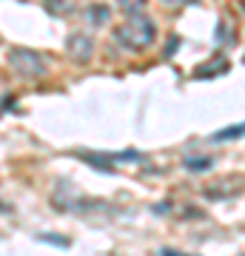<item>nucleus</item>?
Returning <instances> with one entry per match:
<instances>
[{"instance_id":"nucleus-1","label":"nucleus","mask_w":245,"mask_h":256,"mask_svg":"<svg viewBox=\"0 0 245 256\" xmlns=\"http://www.w3.org/2000/svg\"><path fill=\"white\" fill-rule=\"evenodd\" d=\"M114 37L128 52H145L157 40V23L145 14H128L126 23L114 28Z\"/></svg>"},{"instance_id":"nucleus-2","label":"nucleus","mask_w":245,"mask_h":256,"mask_svg":"<svg viewBox=\"0 0 245 256\" xmlns=\"http://www.w3.org/2000/svg\"><path fill=\"white\" fill-rule=\"evenodd\" d=\"M9 66L12 72L20 74V77H26V80H35V77H43L46 72H49V63H46L43 54H37V52H32V48H12L9 52Z\"/></svg>"},{"instance_id":"nucleus-3","label":"nucleus","mask_w":245,"mask_h":256,"mask_svg":"<svg viewBox=\"0 0 245 256\" xmlns=\"http://www.w3.org/2000/svg\"><path fill=\"white\" fill-rule=\"evenodd\" d=\"M66 54L72 57L74 63H89L91 54H94V43H91V37L83 34V32L72 34L69 40H66Z\"/></svg>"},{"instance_id":"nucleus-4","label":"nucleus","mask_w":245,"mask_h":256,"mask_svg":"<svg viewBox=\"0 0 245 256\" xmlns=\"http://www.w3.org/2000/svg\"><path fill=\"white\" fill-rule=\"evenodd\" d=\"M234 137H245V122L228 126V128H222V131H217V134L211 137V142H228V140H234Z\"/></svg>"},{"instance_id":"nucleus-5","label":"nucleus","mask_w":245,"mask_h":256,"mask_svg":"<svg viewBox=\"0 0 245 256\" xmlns=\"http://www.w3.org/2000/svg\"><path fill=\"white\" fill-rule=\"evenodd\" d=\"M89 20H91V26H103V23L109 20V9H106V6H91Z\"/></svg>"},{"instance_id":"nucleus-6","label":"nucleus","mask_w":245,"mask_h":256,"mask_svg":"<svg viewBox=\"0 0 245 256\" xmlns=\"http://www.w3.org/2000/svg\"><path fill=\"white\" fill-rule=\"evenodd\" d=\"M117 3H120V9L128 12V14H143V9H145L148 0H117Z\"/></svg>"},{"instance_id":"nucleus-7","label":"nucleus","mask_w":245,"mask_h":256,"mask_svg":"<svg viewBox=\"0 0 245 256\" xmlns=\"http://www.w3.org/2000/svg\"><path fill=\"white\" fill-rule=\"evenodd\" d=\"M211 165H214V162L205 156V160H188V162H185V168H188V171H208Z\"/></svg>"},{"instance_id":"nucleus-8","label":"nucleus","mask_w":245,"mask_h":256,"mask_svg":"<svg viewBox=\"0 0 245 256\" xmlns=\"http://www.w3.org/2000/svg\"><path fill=\"white\" fill-rule=\"evenodd\" d=\"M168 6H188V3H197V0H163Z\"/></svg>"}]
</instances>
